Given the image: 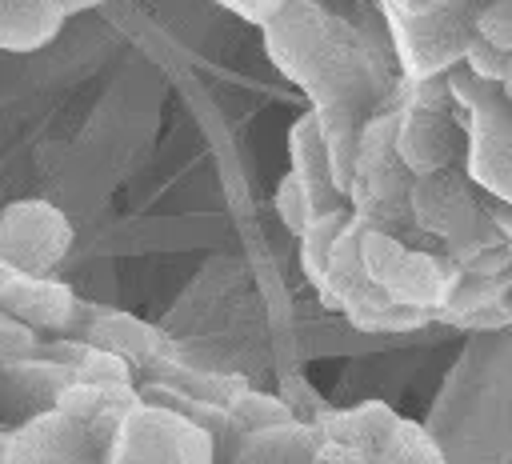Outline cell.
Returning a JSON list of instances; mask_svg holds the SVG:
<instances>
[{
    "label": "cell",
    "instance_id": "obj_2",
    "mask_svg": "<svg viewBox=\"0 0 512 464\" xmlns=\"http://www.w3.org/2000/svg\"><path fill=\"white\" fill-rule=\"evenodd\" d=\"M332 448L348 464H444L440 444L408 416L380 400H364L352 408H324L312 420Z\"/></svg>",
    "mask_w": 512,
    "mask_h": 464
},
{
    "label": "cell",
    "instance_id": "obj_12",
    "mask_svg": "<svg viewBox=\"0 0 512 464\" xmlns=\"http://www.w3.org/2000/svg\"><path fill=\"white\" fill-rule=\"evenodd\" d=\"M456 280H460V264L456 260H448L444 252H428V248H408L384 292L396 304H408V308H420L428 316H440V308L448 304Z\"/></svg>",
    "mask_w": 512,
    "mask_h": 464
},
{
    "label": "cell",
    "instance_id": "obj_26",
    "mask_svg": "<svg viewBox=\"0 0 512 464\" xmlns=\"http://www.w3.org/2000/svg\"><path fill=\"white\" fill-rule=\"evenodd\" d=\"M464 68L472 72V76H480L484 84H504L508 76H512V52H500L496 44H488V40H472V48H468V56H464Z\"/></svg>",
    "mask_w": 512,
    "mask_h": 464
},
{
    "label": "cell",
    "instance_id": "obj_20",
    "mask_svg": "<svg viewBox=\"0 0 512 464\" xmlns=\"http://www.w3.org/2000/svg\"><path fill=\"white\" fill-rule=\"evenodd\" d=\"M344 320L360 332H412V328H424L436 316H428L420 308H408V304H396L392 296H380L372 304H360V308L344 312Z\"/></svg>",
    "mask_w": 512,
    "mask_h": 464
},
{
    "label": "cell",
    "instance_id": "obj_30",
    "mask_svg": "<svg viewBox=\"0 0 512 464\" xmlns=\"http://www.w3.org/2000/svg\"><path fill=\"white\" fill-rule=\"evenodd\" d=\"M488 212H492L496 228L504 232V240L512 244V204H500V200H492V204H488Z\"/></svg>",
    "mask_w": 512,
    "mask_h": 464
},
{
    "label": "cell",
    "instance_id": "obj_9",
    "mask_svg": "<svg viewBox=\"0 0 512 464\" xmlns=\"http://www.w3.org/2000/svg\"><path fill=\"white\" fill-rule=\"evenodd\" d=\"M0 312L24 320L36 332H72L84 316V304L72 284L56 276H24L0 268Z\"/></svg>",
    "mask_w": 512,
    "mask_h": 464
},
{
    "label": "cell",
    "instance_id": "obj_31",
    "mask_svg": "<svg viewBox=\"0 0 512 464\" xmlns=\"http://www.w3.org/2000/svg\"><path fill=\"white\" fill-rule=\"evenodd\" d=\"M56 4H60V12H64V16H76V12L100 8V4H108V0H56Z\"/></svg>",
    "mask_w": 512,
    "mask_h": 464
},
{
    "label": "cell",
    "instance_id": "obj_28",
    "mask_svg": "<svg viewBox=\"0 0 512 464\" xmlns=\"http://www.w3.org/2000/svg\"><path fill=\"white\" fill-rule=\"evenodd\" d=\"M216 4H224L228 12H236L240 20H248V24H256L260 32L284 12V4L288 0H216Z\"/></svg>",
    "mask_w": 512,
    "mask_h": 464
},
{
    "label": "cell",
    "instance_id": "obj_3",
    "mask_svg": "<svg viewBox=\"0 0 512 464\" xmlns=\"http://www.w3.org/2000/svg\"><path fill=\"white\" fill-rule=\"evenodd\" d=\"M396 132H400V112L396 104H384L360 136V156L348 188V208L360 224L380 228V232H408L412 224V184L416 176L396 152Z\"/></svg>",
    "mask_w": 512,
    "mask_h": 464
},
{
    "label": "cell",
    "instance_id": "obj_13",
    "mask_svg": "<svg viewBox=\"0 0 512 464\" xmlns=\"http://www.w3.org/2000/svg\"><path fill=\"white\" fill-rule=\"evenodd\" d=\"M140 388H100V384H68L56 400V412L72 416L76 424H84L96 444L104 448V456L112 460V448H116V436L128 420V412L140 404Z\"/></svg>",
    "mask_w": 512,
    "mask_h": 464
},
{
    "label": "cell",
    "instance_id": "obj_21",
    "mask_svg": "<svg viewBox=\"0 0 512 464\" xmlns=\"http://www.w3.org/2000/svg\"><path fill=\"white\" fill-rule=\"evenodd\" d=\"M500 244H508L504 240V232L496 228V220H492V212H488V204L476 212V220H468L452 240H444L440 248H444V256L448 260H456L460 268L468 264V260H476V256H484V252H492V248H500Z\"/></svg>",
    "mask_w": 512,
    "mask_h": 464
},
{
    "label": "cell",
    "instance_id": "obj_24",
    "mask_svg": "<svg viewBox=\"0 0 512 464\" xmlns=\"http://www.w3.org/2000/svg\"><path fill=\"white\" fill-rule=\"evenodd\" d=\"M408 248H412V244H404V236L368 228V232H364V268H368V276H372L380 288H388V280H392V272L400 268V260H404Z\"/></svg>",
    "mask_w": 512,
    "mask_h": 464
},
{
    "label": "cell",
    "instance_id": "obj_22",
    "mask_svg": "<svg viewBox=\"0 0 512 464\" xmlns=\"http://www.w3.org/2000/svg\"><path fill=\"white\" fill-rule=\"evenodd\" d=\"M272 208H276L280 224L288 228V236H296V240H300V236L312 228V220H316L312 196H308V188L300 184V176H296V172H284V176L276 180V192H272Z\"/></svg>",
    "mask_w": 512,
    "mask_h": 464
},
{
    "label": "cell",
    "instance_id": "obj_19",
    "mask_svg": "<svg viewBox=\"0 0 512 464\" xmlns=\"http://www.w3.org/2000/svg\"><path fill=\"white\" fill-rule=\"evenodd\" d=\"M500 296H504V280H484V276H472V272L460 268V280H456V288H452V296H448V304L440 308L436 320L460 328L464 320H472V316L496 308Z\"/></svg>",
    "mask_w": 512,
    "mask_h": 464
},
{
    "label": "cell",
    "instance_id": "obj_15",
    "mask_svg": "<svg viewBox=\"0 0 512 464\" xmlns=\"http://www.w3.org/2000/svg\"><path fill=\"white\" fill-rule=\"evenodd\" d=\"M64 20L56 0H0V48L40 52L60 36Z\"/></svg>",
    "mask_w": 512,
    "mask_h": 464
},
{
    "label": "cell",
    "instance_id": "obj_25",
    "mask_svg": "<svg viewBox=\"0 0 512 464\" xmlns=\"http://www.w3.org/2000/svg\"><path fill=\"white\" fill-rule=\"evenodd\" d=\"M40 344H44V340H40L36 328H28L24 320L0 312V368H4V364H24V360H32V356L40 352Z\"/></svg>",
    "mask_w": 512,
    "mask_h": 464
},
{
    "label": "cell",
    "instance_id": "obj_7",
    "mask_svg": "<svg viewBox=\"0 0 512 464\" xmlns=\"http://www.w3.org/2000/svg\"><path fill=\"white\" fill-rule=\"evenodd\" d=\"M76 228L72 220L40 196L12 200L0 212V268L24 276H52L72 252Z\"/></svg>",
    "mask_w": 512,
    "mask_h": 464
},
{
    "label": "cell",
    "instance_id": "obj_14",
    "mask_svg": "<svg viewBox=\"0 0 512 464\" xmlns=\"http://www.w3.org/2000/svg\"><path fill=\"white\" fill-rule=\"evenodd\" d=\"M76 336L84 344L116 352L132 364H160V352H164V336L148 320L116 312V308H84V316L76 324Z\"/></svg>",
    "mask_w": 512,
    "mask_h": 464
},
{
    "label": "cell",
    "instance_id": "obj_6",
    "mask_svg": "<svg viewBox=\"0 0 512 464\" xmlns=\"http://www.w3.org/2000/svg\"><path fill=\"white\" fill-rule=\"evenodd\" d=\"M216 436L212 428L188 420L176 408L140 400L112 448L108 464H212Z\"/></svg>",
    "mask_w": 512,
    "mask_h": 464
},
{
    "label": "cell",
    "instance_id": "obj_29",
    "mask_svg": "<svg viewBox=\"0 0 512 464\" xmlns=\"http://www.w3.org/2000/svg\"><path fill=\"white\" fill-rule=\"evenodd\" d=\"M384 12H404V16H424V12H436L452 0H380Z\"/></svg>",
    "mask_w": 512,
    "mask_h": 464
},
{
    "label": "cell",
    "instance_id": "obj_17",
    "mask_svg": "<svg viewBox=\"0 0 512 464\" xmlns=\"http://www.w3.org/2000/svg\"><path fill=\"white\" fill-rule=\"evenodd\" d=\"M352 224V208L344 212H328V216H316L312 228L300 236V268L308 276V284L320 292L324 280H328V268H332V252L344 236V228Z\"/></svg>",
    "mask_w": 512,
    "mask_h": 464
},
{
    "label": "cell",
    "instance_id": "obj_23",
    "mask_svg": "<svg viewBox=\"0 0 512 464\" xmlns=\"http://www.w3.org/2000/svg\"><path fill=\"white\" fill-rule=\"evenodd\" d=\"M132 360L116 356V352H104V348H92L84 352V360L76 364V384H100V388H136L132 384Z\"/></svg>",
    "mask_w": 512,
    "mask_h": 464
},
{
    "label": "cell",
    "instance_id": "obj_1",
    "mask_svg": "<svg viewBox=\"0 0 512 464\" xmlns=\"http://www.w3.org/2000/svg\"><path fill=\"white\" fill-rule=\"evenodd\" d=\"M264 48L280 76H288L312 100L332 148L336 180L348 196L360 136L392 96L380 40L316 0H288L284 12L264 28Z\"/></svg>",
    "mask_w": 512,
    "mask_h": 464
},
{
    "label": "cell",
    "instance_id": "obj_32",
    "mask_svg": "<svg viewBox=\"0 0 512 464\" xmlns=\"http://www.w3.org/2000/svg\"><path fill=\"white\" fill-rule=\"evenodd\" d=\"M308 464H348V460H340V456H336L332 448H320V452H316V456H312Z\"/></svg>",
    "mask_w": 512,
    "mask_h": 464
},
{
    "label": "cell",
    "instance_id": "obj_11",
    "mask_svg": "<svg viewBox=\"0 0 512 464\" xmlns=\"http://www.w3.org/2000/svg\"><path fill=\"white\" fill-rule=\"evenodd\" d=\"M288 172L300 176V184L308 188L312 196V208L316 216H328V212H344L348 208V196L336 180V168H332V148H328V136L316 120V112H300L288 128Z\"/></svg>",
    "mask_w": 512,
    "mask_h": 464
},
{
    "label": "cell",
    "instance_id": "obj_27",
    "mask_svg": "<svg viewBox=\"0 0 512 464\" xmlns=\"http://www.w3.org/2000/svg\"><path fill=\"white\" fill-rule=\"evenodd\" d=\"M476 32H480V40L496 44L500 52H512V0H484Z\"/></svg>",
    "mask_w": 512,
    "mask_h": 464
},
{
    "label": "cell",
    "instance_id": "obj_16",
    "mask_svg": "<svg viewBox=\"0 0 512 464\" xmlns=\"http://www.w3.org/2000/svg\"><path fill=\"white\" fill-rule=\"evenodd\" d=\"M324 448V436L312 420H292L284 428L240 436L232 464H308Z\"/></svg>",
    "mask_w": 512,
    "mask_h": 464
},
{
    "label": "cell",
    "instance_id": "obj_5",
    "mask_svg": "<svg viewBox=\"0 0 512 464\" xmlns=\"http://www.w3.org/2000/svg\"><path fill=\"white\" fill-rule=\"evenodd\" d=\"M480 8L484 0H452L424 16L384 12L388 44L404 80H436L464 64L472 40L480 36Z\"/></svg>",
    "mask_w": 512,
    "mask_h": 464
},
{
    "label": "cell",
    "instance_id": "obj_4",
    "mask_svg": "<svg viewBox=\"0 0 512 464\" xmlns=\"http://www.w3.org/2000/svg\"><path fill=\"white\" fill-rule=\"evenodd\" d=\"M452 100L464 124V172L480 192L512 204V100L496 84H484L464 64L448 72Z\"/></svg>",
    "mask_w": 512,
    "mask_h": 464
},
{
    "label": "cell",
    "instance_id": "obj_10",
    "mask_svg": "<svg viewBox=\"0 0 512 464\" xmlns=\"http://www.w3.org/2000/svg\"><path fill=\"white\" fill-rule=\"evenodd\" d=\"M472 188H476L472 176L456 172V168L416 176V184H412V224H416V232L436 236L440 244L452 240L484 208V200Z\"/></svg>",
    "mask_w": 512,
    "mask_h": 464
},
{
    "label": "cell",
    "instance_id": "obj_8",
    "mask_svg": "<svg viewBox=\"0 0 512 464\" xmlns=\"http://www.w3.org/2000/svg\"><path fill=\"white\" fill-rule=\"evenodd\" d=\"M0 464H108V456L84 424L52 408L0 432Z\"/></svg>",
    "mask_w": 512,
    "mask_h": 464
},
{
    "label": "cell",
    "instance_id": "obj_18",
    "mask_svg": "<svg viewBox=\"0 0 512 464\" xmlns=\"http://www.w3.org/2000/svg\"><path fill=\"white\" fill-rule=\"evenodd\" d=\"M292 420H300V416L292 412V404H288L284 396H276V392H256V388L240 392V396L232 400V408H228V428L240 432V436L268 432V428H284V424H292Z\"/></svg>",
    "mask_w": 512,
    "mask_h": 464
}]
</instances>
